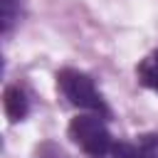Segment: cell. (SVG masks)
<instances>
[{
	"label": "cell",
	"mask_w": 158,
	"mask_h": 158,
	"mask_svg": "<svg viewBox=\"0 0 158 158\" xmlns=\"http://www.w3.org/2000/svg\"><path fill=\"white\" fill-rule=\"evenodd\" d=\"M57 86H59L62 96H64L72 106L84 109V111H89V114H96V116H101V118H106V116L111 114L109 106H106V101H104L101 94L96 91L94 79H91L89 74H84V72H79V69H72V67L59 69V72H57Z\"/></svg>",
	"instance_id": "6da1fadb"
},
{
	"label": "cell",
	"mask_w": 158,
	"mask_h": 158,
	"mask_svg": "<svg viewBox=\"0 0 158 158\" xmlns=\"http://www.w3.org/2000/svg\"><path fill=\"white\" fill-rule=\"evenodd\" d=\"M67 133L91 158H104L114 148L111 133H109L104 118L96 116V114H79V116H74L69 121V126H67Z\"/></svg>",
	"instance_id": "7a4b0ae2"
},
{
	"label": "cell",
	"mask_w": 158,
	"mask_h": 158,
	"mask_svg": "<svg viewBox=\"0 0 158 158\" xmlns=\"http://www.w3.org/2000/svg\"><path fill=\"white\" fill-rule=\"evenodd\" d=\"M2 111L12 123H17V121H22L27 116L30 101H27V96H25V91L20 86H5V91H2Z\"/></svg>",
	"instance_id": "3957f363"
},
{
	"label": "cell",
	"mask_w": 158,
	"mask_h": 158,
	"mask_svg": "<svg viewBox=\"0 0 158 158\" xmlns=\"http://www.w3.org/2000/svg\"><path fill=\"white\" fill-rule=\"evenodd\" d=\"M138 79L143 86L158 91V49H153L141 64H138Z\"/></svg>",
	"instance_id": "277c9868"
},
{
	"label": "cell",
	"mask_w": 158,
	"mask_h": 158,
	"mask_svg": "<svg viewBox=\"0 0 158 158\" xmlns=\"http://www.w3.org/2000/svg\"><path fill=\"white\" fill-rule=\"evenodd\" d=\"M20 20V0H0V32L7 35Z\"/></svg>",
	"instance_id": "5b68a950"
},
{
	"label": "cell",
	"mask_w": 158,
	"mask_h": 158,
	"mask_svg": "<svg viewBox=\"0 0 158 158\" xmlns=\"http://www.w3.org/2000/svg\"><path fill=\"white\" fill-rule=\"evenodd\" d=\"M111 158H151V153H148L141 143L121 141V143H114V148H111Z\"/></svg>",
	"instance_id": "8992f818"
}]
</instances>
